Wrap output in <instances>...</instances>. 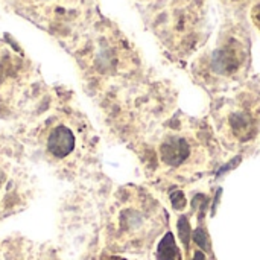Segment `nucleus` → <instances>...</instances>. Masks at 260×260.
I'll use <instances>...</instances> for the list:
<instances>
[{"instance_id":"423d86ee","label":"nucleus","mask_w":260,"mask_h":260,"mask_svg":"<svg viewBox=\"0 0 260 260\" xmlns=\"http://www.w3.org/2000/svg\"><path fill=\"white\" fill-rule=\"evenodd\" d=\"M177 227H178V236H180V239H181L184 248H189V242H190V235H192V232H190V224H189L187 218H186V216H181V218L178 219Z\"/></svg>"},{"instance_id":"7ed1b4c3","label":"nucleus","mask_w":260,"mask_h":260,"mask_svg":"<svg viewBox=\"0 0 260 260\" xmlns=\"http://www.w3.org/2000/svg\"><path fill=\"white\" fill-rule=\"evenodd\" d=\"M160 155L168 166H180L189 155V143L184 139L171 137L161 145Z\"/></svg>"},{"instance_id":"39448f33","label":"nucleus","mask_w":260,"mask_h":260,"mask_svg":"<svg viewBox=\"0 0 260 260\" xmlns=\"http://www.w3.org/2000/svg\"><path fill=\"white\" fill-rule=\"evenodd\" d=\"M157 256L158 260H180V251L172 233H166V236L161 239V242L158 244Z\"/></svg>"},{"instance_id":"9d476101","label":"nucleus","mask_w":260,"mask_h":260,"mask_svg":"<svg viewBox=\"0 0 260 260\" xmlns=\"http://www.w3.org/2000/svg\"><path fill=\"white\" fill-rule=\"evenodd\" d=\"M204 259H206L204 253H201V251H197V253H195V256H193V259H192V260H204Z\"/></svg>"},{"instance_id":"20e7f679","label":"nucleus","mask_w":260,"mask_h":260,"mask_svg":"<svg viewBox=\"0 0 260 260\" xmlns=\"http://www.w3.org/2000/svg\"><path fill=\"white\" fill-rule=\"evenodd\" d=\"M230 122H232L233 131L236 133V136L241 140H247L254 133V123H253V120L247 114H242V113L233 114L230 117Z\"/></svg>"},{"instance_id":"6e6552de","label":"nucleus","mask_w":260,"mask_h":260,"mask_svg":"<svg viewBox=\"0 0 260 260\" xmlns=\"http://www.w3.org/2000/svg\"><path fill=\"white\" fill-rule=\"evenodd\" d=\"M171 201H172V206H174V209H177V210H183L184 207H186V197H184V193L181 192V190H175V192H172V195H171Z\"/></svg>"},{"instance_id":"1a4fd4ad","label":"nucleus","mask_w":260,"mask_h":260,"mask_svg":"<svg viewBox=\"0 0 260 260\" xmlns=\"http://www.w3.org/2000/svg\"><path fill=\"white\" fill-rule=\"evenodd\" d=\"M239 161H241V157H236V158H235L233 161H230L229 165H225V166H224V168H222V169L219 171V174H218V175H221V174H224V172H229V169H232L233 166H236V165H238Z\"/></svg>"},{"instance_id":"f257e3e1","label":"nucleus","mask_w":260,"mask_h":260,"mask_svg":"<svg viewBox=\"0 0 260 260\" xmlns=\"http://www.w3.org/2000/svg\"><path fill=\"white\" fill-rule=\"evenodd\" d=\"M26 18L41 26H56L75 12L82 0H8Z\"/></svg>"},{"instance_id":"f03ea898","label":"nucleus","mask_w":260,"mask_h":260,"mask_svg":"<svg viewBox=\"0 0 260 260\" xmlns=\"http://www.w3.org/2000/svg\"><path fill=\"white\" fill-rule=\"evenodd\" d=\"M47 152L53 158H66L75 149V134L66 125H56L50 129L46 142Z\"/></svg>"},{"instance_id":"0eeeda50","label":"nucleus","mask_w":260,"mask_h":260,"mask_svg":"<svg viewBox=\"0 0 260 260\" xmlns=\"http://www.w3.org/2000/svg\"><path fill=\"white\" fill-rule=\"evenodd\" d=\"M193 241L203 251H210V239H209L207 232L203 227H198L193 232Z\"/></svg>"}]
</instances>
